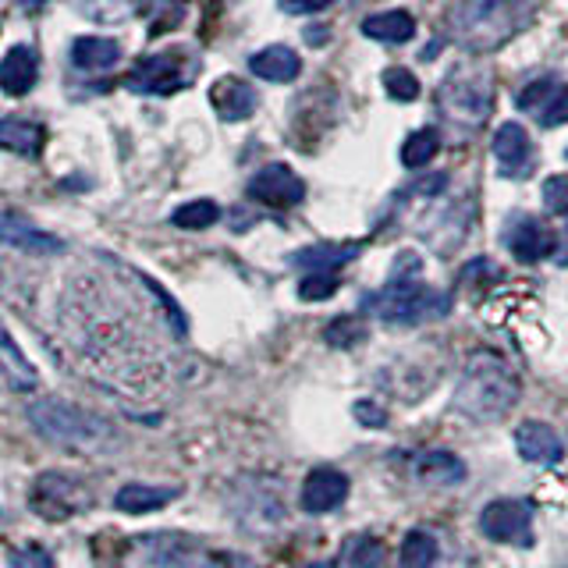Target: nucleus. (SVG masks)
Masks as SVG:
<instances>
[{
	"label": "nucleus",
	"instance_id": "9",
	"mask_svg": "<svg viewBox=\"0 0 568 568\" xmlns=\"http://www.w3.org/2000/svg\"><path fill=\"white\" fill-rule=\"evenodd\" d=\"M142 568H231L227 555H200L185 537H150L142 540Z\"/></svg>",
	"mask_w": 568,
	"mask_h": 568
},
{
	"label": "nucleus",
	"instance_id": "25",
	"mask_svg": "<svg viewBox=\"0 0 568 568\" xmlns=\"http://www.w3.org/2000/svg\"><path fill=\"white\" fill-rule=\"evenodd\" d=\"M121 61V43L103 40V36H82L71 47V64L79 71H106Z\"/></svg>",
	"mask_w": 568,
	"mask_h": 568
},
{
	"label": "nucleus",
	"instance_id": "40",
	"mask_svg": "<svg viewBox=\"0 0 568 568\" xmlns=\"http://www.w3.org/2000/svg\"><path fill=\"white\" fill-rule=\"evenodd\" d=\"M306 43H310V47L327 43V29H316V26H313V29H306Z\"/></svg>",
	"mask_w": 568,
	"mask_h": 568
},
{
	"label": "nucleus",
	"instance_id": "27",
	"mask_svg": "<svg viewBox=\"0 0 568 568\" xmlns=\"http://www.w3.org/2000/svg\"><path fill=\"white\" fill-rule=\"evenodd\" d=\"M342 558H345V568H381L384 544L377 537H369V532H359V537L345 540Z\"/></svg>",
	"mask_w": 568,
	"mask_h": 568
},
{
	"label": "nucleus",
	"instance_id": "4",
	"mask_svg": "<svg viewBox=\"0 0 568 568\" xmlns=\"http://www.w3.org/2000/svg\"><path fill=\"white\" fill-rule=\"evenodd\" d=\"M366 310L377 320H384V324L416 327V324H426V320L444 316L452 310V302L448 295L430 288V284L419 277V260L413 256L408 271H402V263H398L384 288L366 298Z\"/></svg>",
	"mask_w": 568,
	"mask_h": 568
},
{
	"label": "nucleus",
	"instance_id": "13",
	"mask_svg": "<svg viewBox=\"0 0 568 568\" xmlns=\"http://www.w3.org/2000/svg\"><path fill=\"white\" fill-rule=\"evenodd\" d=\"M0 242L11 245V248H22V253H32V256L64 253V242L58 235H50V231L29 224L26 217H18V213H0Z\"/></svg>",
	"mask_w": 568,
	"mask_h": 568
},
{
	"label": "nucleus",
	"instance_id": "29",
	"mask_svg": "<svg viewBox=\"0 0 568 568\" xmlns=\"http://www.w3.org/2000/svg\"><path fill=\"white\" fill-rule=\"evenodd\" d=\"M217 221H221V206L213 200H195V203H185L171 213V224L185 227V231H203Z\"/></svg>",
	"mask_w": 568,
	"mask_h": 568
},
{
	"label": "nucleus",
	"instance_id": "8",
	"mask_svg": "<svg viewBox=\"0 0 568 568\" xmlns=\"http://www.w3.org/2000/svg\"><path fill=\"white\" fill-rule=\"evenodd\" d=\"M189 82V68L185 58L178 50H164V53H153V58H142L132 71L124 85L132 93H146V97H171L178 93Z\"/></svg>",
	"mask_w": 568,
	"mask_h": 568
},
{
	"label": "nucleus",
	"instance_id": "14",
	"mask_svg": "<svg viewBox=\"0 0 568 568\" xmlns=\"http://www.w3.org/2000/svg\"><path fill=\"white\" fill-rule=\"evenodd\" d=\"M515 448H519V455L526 462H532V466H558V462L565 458V444L558 437L555 426L547 423H519V430H515Z\"/></svg>",
	"mask_w": 568,
	"mask_h": 568
},
{
	"label": "nucleus",
	"instance_id": "6",
	"mask_svg": "<svg viewBox=\"0 0 568 568\" xmlns=\"http://www.w3.org/2000/svg\"><path fill=\"white\" fill-rule=\"evenodd\" d=\"M29 505L36 515H43V519L64 523L89 505V490L75 476H68L61 469H47L36 476V484L29 487Z\"/></svg>",
	"mask_w": 568,
	"mask_h": 568
},
{
	"label": "nucleus",
	"instance_id": "28",
	"mask_svg": "<svg viewBox=\"0 0 568 568\" xmlns=\"http://www.w3.org/2000/svg\"><path fill=\"white\" fill-rule=\"evenodd\" d=\"M440 150V135L434 129H419L405 139V146H402V164L405 168H426L430 160L437 156Z\"/></svg>",
	"mask_w": 568,
	"mask_h": 568
},
{
	"label": "nucleus",
	"instance_id": "20",
	"mask_svg": "<svg viewBox=\"0 0 568 568\" xmlns=\"http://www.w3.org/2000/svg\"><path fill=\"white\" fill-rule=\"evenodd\" d=\"M210 103L221 114V121H245L256 111V93L242 79H221L210 89Z\"/></svg>",
	"mask_w": 568,
	"mask_h": 568
},
{
	"label": "nucleus",
	"instance_id": "2",
	"mask_svg": "<svg viewBox=\"0 0 568 568\" xmlns=\"http://www.w3.org/2000/svg\"><path fill=\"white\" fill-rule=\"evenodd\" d=\"M537 18V0H462L452 14V40L469 53L511 43Z\"/></svg>",
	"mask_w": 568,
	"mask_h": 568
},
{
	"label": "nucleus",
	"instance_id": "21",
	"mask_svg": "<svg viewBox=\"0 0 568 568\" xmlns=\"http://www.w3.org/2000/svg\"><path fill=\"white\" fill-rule=\"evenodd\" d=\"M248 71L263 82H292L302 71V61L292 47L277 43V47H263L260 53H253V58H248Z\"/></svg>",
	"mask_w": 568,
	"mask_h": 568
},
{
	"label": "nucleus",
	"instance_id": "37",
	"mask_svg": "<svg viewBox=\"0 0 568 568\" xmlns=\"http://www.w3.org/2000/svg\"><path fill=\"white\" fill-rule=\"evenodd\" d=\"M11 568H58L50 558V550L40 547V544H26L11 550Z\"/></svg>",
	"mask_w": 568,
	"mask_h": 568
},
{
	"label": "nucleus",
	"instance_id": "35",
	"mask_svg": "<svg viewBox=\"0 0 568 568\" xmlns=\"http://www.w3.org/2000/svg\"><path fill=\"white\" fill-rule=\"evenodd\" d=\"M544 206L555 217H568V174H550L544 185Z\"/></svg>",
	"mask_w": 568,
	"mask_h": 568
},
{
	"label": "nucleus",
	"instance_id": "5",
	"mask_svg": "<svg viewBox=\"0 0 568 568\" xmlns=\"http://www.w3.org/2000/svg\"><path fill=\"white\" fill-rule=\"evenodd\" d=\"M440 118L455 135H476L494 111V82L484 68H455L437 89Z\"/></svg>",
	"mask_w": 568,
	"mask_h": 568
},
{
	"label": "nucleus",
	"instance_id": "26",
	"mask_svg": "<svg viewBox=\"0 0 568 568\" xmlns=\"http://www.w3.org/2000/svg\"><path fill=\"white\" fill-rule=\"evenodd\" d=\"M440 558V544L434 532L413 529L402 544V568H434Z\"/></svg>",
	"mask_w": 568,
	"mask_h": 568
},
{
	"label": "nucleus",
	"instance_id": "17",
	"mask_svg": "<svg viewBox=\"0 0 568 568\" xmlns=\"http://www.w3.org/2000/svg\"><path fill=\"white\" fill-rule=\"evenodd\" d=\"M408 473L423 484H437V487H452L466 479V466L462 458H455L452 452H416L408 455Z\"/></svg>",
	"mask_w": 568,
	"mask_h": 568
},
{
	"label": "nucleus",
	"instance_id": "23",
	"mask_svg": "<svg viewBox=\"0 0 568 568\" xmlns=\"http://www.w3.org/2000/svg\"><path fill=\"white\" fill-rule=\"evenodd\" d=\"M0 150H11L18 156H40L43 124L29 118H0Z\"/></svg>",
	"mask_w": 568,
	"mask_h": 568
},
{
	"label": "nucleus",
	"instance_id": "30",
	"mask_svg": "<svg viewBox=\"0 0 568 568\" xmlns=\"http://www.w3.org/2000/svg\"><path fill=\"white\" fill-rule=\"evenodd\" d=\"M384 89H387L390 100L413 103L419 97V79L413 75V71H405V68H387L384 71Z\"/></svg>",
	"mask_w": 568,
	"mask_h": 568
},
{
	"label": "nucleus",
	"instance_id": "43",
	"mask_svg": "<svg viewBox=\"0 0 568 568\" xmlns=\"http://www.w3.org/2000/svg\"><path fill=\"white\" fill-rule=\"evenodd\" d=\"M302 568H337L334 561H310V565H302Z\"/></svg>",
	"mask_w": 568,
	"mask_h": 568
},
{
	"label": "nucleus",
	"instance_id": "3",
	"mask_svg": "<svg viewBox=\"0 0 568 568\" xmlns=\"http://www.w3.org/2000/svg\"><path fill=\"white\" fill-rule=\"evenodd\" d=\"M29 423L36 426V434L47 437L50 444L68 452H85V455H103L121 448V434L111 423L85 413V408L61 402V398H36L26 408Z\"/></svg>",
	"mask_w": 568,
	"mask_h": 568
},
{
	"label": "nucleus",
	"instance_id": "10",
	"mask_svg": "<svg viewBox=\"0 0 568 568\" xmlns=\"http://www.w3.org/2000/svg\"><path fill=\"white\" fill-rule=\"evenodd\" d=\"M248 195L271 210H288L302 203L306 185H302V178L288 164H266L248 178Z\"/></svg>",
	"mask_w": 568,
	"mask_h": 568
},
{
	"label": "nucleus",
	"instance_id": "16",
	"mask_svg": "<svg viewBox=\"0 0 568 568\" xmlns=\"http://www.w3.org/2000/svg\"><path fill=\"white\" fill-rule=\"evenodd\" d=\"M359 253H363L359 242H345V245L316 242V245H306V248H298V253H292L288 263L302 266V271H310V274H337L345 263H352Z\"/></svg>",
	"mask_w": 568,
	"mask_h": 568
},
{
	"label": "nucleus",
	"instance_id": "36",
	"mask_svg": "<svg viewBox=\"0 0 568 568\" xmlns=\"http://www.w3.org/2000/svg\"><path fill=\"white\" fill-rule=\"evenodd\" d=\"M558 89L555 79H537V82H529L519 97H515V103H519V111H540V106L550 100V93Z\"/></svg>",
	"mask_w": 568,
	"mask_h": 568
},
{
	"label": "nucleus",
	"instance_id": "38",
	"mask_svg": "<svg viewBox=\"0 0 568 568\" xmlns=\"http://www.w3.org/2000/svg\"><path fill=\"white\" fill-rule=\"evenodd\" d=\"M355 419H359L363 426H387L384 408L373 405V402H355Z\"/></svg>",
	"mask_w": 568,
	"mask_h": 568
},
{
	"label": "nucleus",
	"instance_id": "18",
	"mask_svg": "<svg viewBox=\"0 0 568 568\" xmlns=\"http://www.w3.org/2000/svg\"><path fill=\"white\" fill-rule=\"evenodd\" d=\"M0 377H4L8 387H14V390H32L40 384V373H36V366L29 363L22 345L14 342V334L8 331L4 320H0Z\"/></svg>",
	"mask_w": 568,
	"mask_h": 568
},
{
	"label": "nucleus",
	"instance_id": "39",
	"mask_svg": "<svg viewBox=\"0 0 568 568\" xmlns=\"http://www.w3.org/2000/svg\"><path fill=\"white\" fill-rule=\"evenodd\" d=\"M281 11H288V14H313V11H324L331 8L334 0H277Z\"/></svg>",
	"mask_w": 568,
	"mask_h": 568
},
{
	"label": "nucleus",
	"instance_id": "33",
	"mask_svg": "<svg viewBox=\"0 0 568 568\" xmlns=\"http://www.w3.org/2000/svg\"><path fill=\"white\" fill-rule=\"evenodd\" d=\"M337 292V274H306L298 281V298L302 302H320Z\"/></svg>",
	"mask_w": 568,
	"mask_h": 568
},
{
	"label": "nucleus",
	"instance_id": "11",
	"mask_svg": "<svg viewBox=\"0 0 568 568\" xmlns=\"http://www.w3.org/2000/svg\"><path fill=\"white\" fill-rule=\"evenodd\" d=\"M348 490H352V484H348V476L342 469L320 466V469H313L306 476V484H302L298 505H302V511H310V515H327V511L345 505Z\"/></svg>",
	"mask_w": 568,
	"mask_h": 568
},
{
	"label": "nucleus",
	"instance_id": "31",
	"mask_svg": "<svg viewBox=\"0 0 568 568\" xmlns=\"http://www.w3.org/2000/svg\"><path fill=\"white\" fill-rule=\"evenodd\" d=\"M324 337H327V345H334V348H352V345H359L363 337H366V331H363V324L359 320H348V316H337L334 324L324 331Z\"/></svg>",
	"mask_w": 568,
	"mask_h": 568
},
{
	"label": "nucleus",
	"instance_id": "12",
	"mask_svg": "<svg viewBox=\"0 0 568 568\" xmlns=\"http://www.w3.org/2000/svg\"><path fill=\"white\" fill-rule=\"evenodd\" d=\"M505 245L508 253L519 263H540L544 256L555 253V235L529 213H515V217L505 224Z\"/></svg>",
	"mask_w": 568,
	"mask_h": 568
},
{
	"label": "nucleus",
	"instance_id": "44",
	"mask_svg": "<svg viewBox=\"0 0 568 568\" xmlns=\"http://www.w3.org/2000/svg\"><path fill=\"white\" fill-rule=\"evenodd\" d=\"M565 156H568V150H565Z\"/></svg>",
	"mask_w": 568,
	"mask_h": 568
},
{
	"label": "nucleus",
	"instance_id": "19",
	"mask_svg": "<svg viewBox=\"0 0 568 568\" xmlns=\"http://www.w3.org/2000/svg\"><path fill=\"white\" fill-rule=\"evenodd\" d=\"M36 75H40V58L32 47H11L0 61V89L8 97H26L36 85Z\"/></svg>",
	"mask_w": 568,
	"mask_h": 568
},
{
	"label": "nucleus",
	"instance_id": "34",
	"mask_svg": "<svg viewBox=\"0 0 568 568\" xmlns=\"http://www.w3.org/2000/svg\"><path fill=\"white\" fill-rule=\"evenodd\" d=\"M540 124L544 129H558V124L568 121V85H558L555 93H550V100L537 111Z\"/></svg>",
	"mask_w": 568,
	"mask_h": 568
},
{
	"label": "nucleus",
	"instance_id": "41",
	"mask_svg": "<svg viewBox=\"0 0 568 568\" xmlns=\"http://www.w3.org/2000/svg\"><path fill=\"white\" fill-rule=\"evenodd\" d=\"M555 260H558V266H568V227H565V235H561V245L555 248Z\"/></svg>",
	"mask_w": 568,
	"mask_h": 568
},
{
	"label": "nucleus",
	"instance_id": "22",
	"mask_svg": "<svg viewBox=\"0 0 568 568\" xmlns=\"http://www.w3.org/2000/svg\"><path fill=\"white\" fill-rule=\"evenodd\" d=\"M182 494V487H146V484H129L114 494V508L124 515H146L168 508L174 497Z\"/></svg>",
	"mask_w": 568,
	"mask_h": 568
},
{
	"label": "nucleus",
	"instance_id": "32",
	"mask_svg": "<svg viewBox=\"0 0 568 568\" xmlns=\"http://www.w3.org/2000/svg\"><path fill=\"white\" fill-rule=\"evenodd\" d=\"M135 4L153 22V29L174 26L178 18H182V0H135Z\"/></svg>",
	"mask_w": 568,
	"mask_h": 568
},
{
	"label": "nucleus",
	"instance_id": "7",
	"mask_svg": "<svg viewBox=\"0 0 568 568\" xmlns=\"http://www.w3.org/2000/svg\"><path fill=\"white\" fill-rule=\"evenodd\" d=\"M479 529L494 544H532V505L523 497H497L484 511H479Z\"/></svg>",
	"mask_w": 568,
	"mask_h": 568
},
{
	"label": "nucleus",
	"instance_id": "42",
	"mask_svg": "<svg viewBox=\"0 0 568 568\" xmlns=\"http://www.w3.org/2000/svg\"><path fill=\"white\" fill-rule=\"evenodd\" d=\"M22 8H43V4H50V0H18Z\"/></svg>",
	"mask_w": 568,
	"mask_h": 568
},
{
	"label": "nucleus",
	"instance_id": "1",
	"mask_svg": "<svg viewBox=\"0 0 568 568\" xmlns=\"http://www.w3.org/2000/svg\"><path fill=\"white\" fill-rule=\"evenodd\" d=\"M523 395V381L501 355L490 352H476L466 363L455 387V413H462L473 423H497L501 416H508L515 402Z\"/></svg>",
	"mask_w": 568,
	"mask_h": 568
},
{
	"label": "nucleus",
	"instance_id": "15",
	"mask_svg": "<svg viewBox=\"0 0 568 568\" xmlns=\"http://www.w3.org/2000/svg\"><path fill=\"white\" fill-rule=\"evenodd\" d=\"M494 156L505 178H519L532 168V142L519 121H508L494 135Z\"/></svg>",
	"mask_w": 568,
	"mask_h": 568
},
{
	"label": "nucleus",
	"instance_id": "24",
	"mask_svg": "<svg viewBox=\"0 0 568 568\" xmlns=\"http://www.w3.org/2000/svg\"><path fill=\"white\" fill-rule=\"evenodd\" d=\"M363 36L377 43H408L416 36V18L408 11H381L363 18Z\"/></svg>",
	"mask_w": 568,
	"mask_h": 568
}]
</instances>
